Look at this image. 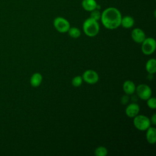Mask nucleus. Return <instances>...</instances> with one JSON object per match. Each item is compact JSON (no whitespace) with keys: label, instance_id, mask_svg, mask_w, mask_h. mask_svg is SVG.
Masks as SVG:
<instances>
[{"label":"nucleus","instance_id":"obj_1","mask_svg":"<svg viewBox=\"0 0 156 156\" xmlns=\"http://www.w3.org/2000/svg\"><path fill=\"white\" fill-rule=\"evenodd\" d=\"M122 15L120 11L115 7H110L105 9L101 16L103 26L108 29H115L121 26Z\"/></svg>","mask_w":156,"mask_h":156},{"label":"nucleus","instance_id":"obj_2","mask_svg":"<svg viewBox=\"0 0 156 156\" xmlns=\"http://www.w3.org/2000/svg\"><path fill=\"white\" fill-rule=\"evenodd\" d=\"M82 28L85 34L90 37L96 36L98 34L100 29L99 24L98 21L94 20L90 17L84 21Z\"/></svg>","mask_w":156,"mask_h":156},{"label":"nucleus","instance_id":"obj_3","mask_svg":"<svg viewBox=\"0 0 156 156\" xmlns=\"http://www.w3.org/2000/svg\"><path fill=\"white\" fill-rule=\"evenodd\" d=\"M133 120V123L136 129L141 131H146L151 127V122L150 119L143 115H137Z\"/></svg>","mask_w":156,"mask_h":156},{"label":"nucleus","instance_id":"obj_4","mask_svg":"<svg viewBox=\"0 0 156 156\" xmlns=\"http://www.w3.org/2000/svg\"><path fill=\"white\" fill-rule=\"evenodd\" d=\"M156 48V42L154 38L147 37L141 43V51L144 55H149L153 54Z\"/></svg>","mask_w":156,"mask_h":156},{"label":"nucleus","instance_id":"obj_5","mask_svg":"<svg viewBox=\"0 0 156 156\" xmlns=\"http://www.w3.org/2000/svg\"><path fill=\"white\" fill-rule=\"evenodd\" d=\"M53 25L55 29L60 33H66L70 27L69 22L62 16L56 17L53 21Z\"/></svg>","mask_w":156,"mask_h":156},{"label":"nucleus","instance_id":"obj_6","mask_svg":"<svg viewBox=\"0 0 156 156\" xmlns=\"http://www.w3.org/2000/svg\"><path fill=\"white\" fill-rule=\"evenodd\" d=\"M136 94L141 99L146 101L152 96V90L146 84H140L136 87Z\"/></svg>","mask_w":156,"mask_h":156},{"label":"nucleus","instance_id":"obj_7","mask_svg":"<svg viewBox=\"0 0 156 156\" xmlns=\"http://www.w3.org/2000/svg\"><path fill=\"white\" fill-rule=\"evenodd\" d=\"M82 77L83 81L90 85L96 83L99 79L98 73L93 69H87L84 71L82 74Z\"/></svg>","mask_w":156,"mask_h":156},{"label":"nucleus","instance_id":"obj_8","mask_svg":"<svg viewBox=\"0 0 156 156\" xmlns=\"http://www.w3.org/2000/svg\"><path fill=\"white\" fill-rule=\"evenodd\" d=\"M131 37L137 43H141L146 38L144 32L140 28L133 29L131 32Z\"/></svg>","mask_w":156,"mask_h":156},{"label":"nucleus","instance_id":"obj_9","mask_svg":"<svg viewBox=\"0 0 156 156\" xmlns=\"http://www.w3.org/2000/svg\"><path fill=\"white\" fill-rule=\"evenodd\" d=\"M139 112L140 106L136 103H131L129 104L125 109L126 115L130 118H133L138 115Z\"/></svg>","mask_w":156,"mask_h":156},{"label":"nucleus","instance_id":"obj_10","mask_svg":"<svg viewBox=\"0 0 156 156\" xmlns=\"http://www.w3.org/2000/svg\"><path fill=\"white\" fill-rule=\"evenodd\" d=\"M122 89L126 94L130 95L135 92L136 85L133 81L130 80H127L123 83Z\"/></svg>","mask_w":156,"mask_h":156},{"label":"nucleus","instance_id":"obj_11","mask_svg":"<svg viewBox=\"0 0 156 156\" xmlns=\"http://www.w3.org/2000/svg\"><path fill=\"white\" fill-rule=\"evenodd\" d=\"M146 138L147 141L151 144H155L156 142V129L155 127H149L146 130Z\"/></svg>","mask_w":156,"mask_h":156},{"label":"nucleus","instance_id":"obj_12","mask_svg":"<svg viewBox=\"0 0 156 156\" xmlns=\"http://www.w3.org/2000/svg\"><path fill=\"white\" fill-rule=\"evenodd\" d=\"M97 5V2L95 0H83L82 1V8L88 12L96 9Z\"/></svg>","mask_w":156,"mask_h":156},{"label":"nucleus","instance_id":"obj_13","mask_svg":"<svg viewBox=\"0 0 156 156\" xmlns=\"http://www.w3.org/2000/svg\"><path fill=\"white\" fill-rule=\"evenodd\" d=\"M134 19L131 16H124L122 17L121 21V26H122L124 28L129 29L133 27L134 25Z\"/></svg>","mask_w":156,"mask_h":156},{"label":"nucleus","instance_id":"obj_14","mask_svg":"<svg viewBox=\"0 0 156 156\" xmlns=\"http://www.w3.org/2000/svg\"><path fill=\"white\" fill-rule=\"evenodd\" d=\"M43 80V76L39 73H34L30 77V82L32 87H37L40 85Z\"/></svg>","mask_w":156,"mask_h":156},{"label":"nucleus","instance_id":"obj_15","mask_svg":"<svg viewBox=\"0 0 156 156\" xmlns=\"http://www.w3.org/2000/svg\"><path fill=\"white\" fill-rule=\"evenodd\" d=\"M146 70L150 74H154L156 72V60L155 58L148 60L146 63Z\"/></svg>","mask_w":156,"mask_h":156},{"label":"nucleus","instance_id":"obj_16","mask_svg":"<svg viewBox=\"0 0 156 156\" xmlns=\"http://www.w3.org/2000/svg\"><path fill=\"white\" fill-rule=\"evenodd\" d=\"M67 32L68 33V35L73 38H77L81 35V32L80 29L76 27H70Z\"/></svg>","mask_w":156,"mask_h":156},{"label":"nucleus","instance_id":"obj_17","mask_svg":"<svg viewBox=\"0 0 156 156\" xmlns=\"http://www.w3.org/2000/svg\"><path fill=\"white\" fill-rule=\"evenodd\" d=\"M94 153L96 156H106L108 154V151L104 146H99L95 149Z\"/></svg>","mask_w":156,"mask_h":156},{"label":"nucleus","instance_id":"obj_18","mask_svg":"<svg viewBox=\"0 0 156 156\" xmlns=\"http://www.w3.org/2000/svg\"><path fill=\"white\" fill-rule=\"evenodd\" d=\"M83 82V79L82 76H76L74 77L71 80L72 85L75 87H80Z\"/></svg>","mask_w":156,"mask_h":156},{"label":"nucleus","instance_id":"obj_19","mask_svg":"<svg viewBox=\"0 0 156 156\" xmlns=\"http://www.w3.org/2000/svg\"><path fill=\"white\" fill-rule=\"evenodd\" d=\"M90 18H93L94 20L98 21L101 19V13L100 11L98 9H94L92 11L90 12Z\"/></svg>","mask_w":156,"mask_h":156},{"label":"nucleus","instance_id":"obj_20","mask_svg":"<svg viewBox=\"0 0 156 156\" xmlns=\"http://www.w3.org/2000/svg\"><path fill=\"white\" fill-rule=\"evenodd\" d=\"M147 105L151 109L156 108V99L154 97H150L147 100Z\"/></svg>","mask_w":156,"mask_h":156},{"label":"nucleus","instance_id":"obj_21","mask_svg":"<svg viewBox=\"0 0 156 156\" xmlns=\"http://www.w3.org/2000/svg\"><path fill=\"white\" fill-rule=\"evenodd\" d=\"M150 121H151V122L152 124L153 125H155L156 124V114L155 113H154L151 119H150Z\"/></svg>","mask_w":156,"mask_h":156}]
</instances>
